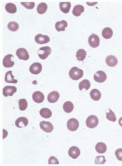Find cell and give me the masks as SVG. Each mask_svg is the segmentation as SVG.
<instances>
[{"label": "cell", "mask_w": 122, "mask_h": 166, "mask_svg": "<svg viewBox=\"0 0 122 166\" xmlns=\"http://www.w3.org/2000/svg\"><path fill=\"white\" fill-rule=\"evenodd\" d=\"M40 115L44 118H49L52 115L51 111L49 109L44 108L42 109L40 111Z\"/></svg>", "instance_id": "obj_25"}, {"label": "cell", "mask_w": 122, "mask_h": 166, "mask_svg": "<svg viewBox=\"0 0 122 166\" xmlns=\"http://www.w3.org/2000/svg\"><path fill=\"white\" fill-rule=\"evenodd\" d=\"M52 50L49 46L41 47L38 50L39 57L41 60H45L51 53Z\"/></svg>", "instance_id": "obj_2"}, {"label": "cell", "mask_w": 122, "mask_h": 166, "mask_svg": "<svg viewBox=\"0 0 122 166\" xmlns=\"http://www.w3.org/2000/svg\"><path fill=\"white\" fill-rule=\"evenodd\" d=\"M68 23L65 20H62L61 21H58L55 24V28L58 32L65 31V28L68 27Z\"/></svg>", "instance_id": "obj_18"}, {"label": "cell", "mask_w": 122, "mask_h": 166, "mask_svg": "<svg viewBox=\"0 0 122 166\" xmlns=\"http://www.w3.org/2000/svg\"><path fill=\"white\" fill-rule=\"evenodd\" d=\"M21 4L28 10H32L35 7L34 2H21Z\"/></svg>", "instance_id": "obj_35"}, {"label": "cell", "mask_w": 122, "mask_h": 166, "mask_svg": "<svg viewBox=\"0 0 122 166\" xmlns=\"http://www.w3.org/2000/svg\"><path fill=\"white\" fill-rule=\"evenodd\" d=\"M32 99L35 102L37 103H42L45 99L44 94L39 91H36L33 93Z\"/></svg>", "instance_id": "obj_15"}, {"label": "cell", "mask_w": 122, "mask_h": 166, "mask_svg": "<svg viewBox=\"0 0 122 166\" xmlns=\"http://www.w3.org/2000/svg\"><path fill=\"white\" fill-rule=\"evenodd\" d=\"M60 10L64 14H68L71 10V3L70 2H61L59 5Z\"/></svg>", "instance_id": "obj_19"}, {"label": "cell", "mask_w": 122, "mask_h": 166, "mask_svg": "<svg viewBox=\"0 0 122 166\" xmlns=\"http://www.w3.org/2000/svg\"><path fill=\"white\" fill-rule=\"evenodd\" d=\"M60 97L58 92L53 91L51 92L48 96V100L49 103H54L57 102Z\"/></svg>", "instance_id": "obj_17"}, {"label": "cell", "mask_w": 122, "mask_h": 166, "mask_svg": "<svg viewBox=\"0 0 122 166\" xmlns=\"http://www.w3.org/2000/svg\"><path fill=\"white\" fill-rule=\"evenodd\" d=\"M49 164H59L58 160L54 156H51L48 160Z\"/></svg>", "instance_id": "obj_37"}, {"label": "cell", "mask_w": 122, "mask_h": 166, "mask_svg": "<svg viewBox=\"0 0 122 166\" xmlns=\"http://www.w3.org/2000/svg\"><path fill=\"white\" fill-rule=\"evenodd\" d=\"M63 109L66 113H70L74 109V105L71 101H66L63 105Z\"/></svg>", "instance_id": "obj_27"}, {"label": "cell", "mask_w": 122, "mask_h": 166, "mask_svg": "<svg viewBox=\"0 0 122 166\" xmlns=\"http://www.w3.org/2000/svg\"><path fill=\"white\" fill-rule=\"evenodd\" d=\"M106 162V160L105 159L104 156H98L96 157L95 159V164H104Z\"/></svg>", "instance_id": "obj_34"}, {"label": "cell", "mask_w": 122, "mask_h": 166, "mask_svg": "<svg viewBox=\"0 0 122 166\" xmlns=\"http://www.w3.org/2000/svg\"><path fill=\"white\" fill-rule=\"evenodd\" d=\"M28 124V120L25 117H20L15 121V125L18 128H24Z\"/></svg>", "instance_id": "obj_16"}, {"label": "cell", "mask_w": 122, "mask_h": 166, "mask_svg": "<svg viewBox=\"0 0 122 166\" xmlns=\"http://www.w3.org/2000/svg\"><path fill=\"white\" fill-rule=\"evenodd\" d=\"M86 126L89 128H95L98 125L99 119L96 115H91L86 120Z\"/></svg>", "instance_id": "obj_3"}, {"label": "cell", "mask_w": 122, "mask_h": 166, "mask_svg": "<svg viewBox=\"0 0 122 166\" xmlns=\"http://www.w3.org/2000/svg\"><path fill=\"white\" fill-rule=\"evenodd\" d=\"M115 154L118 160L122 161V148L117 149L115 151Z\"/></svg>", "instance_id": "obj_36"}, {"label": "cell", "mask_w": 122, "mask_h": 166, "mask_svg": "<svg viewBox=\"0 0 122 166\" xmlns=\"http://www.w3.org/2000/svg\"><path fill=\"white\" fill-rule=\"evenodd\" d=\"M7 28L12 32H16L19 29V25L16 22H10L7 25Z\"/></svg>", "instance_id": "obj_31"}, {"label": "cell", "mask_w": 122, "mask_h": 166, "mask_svg": "<svg viewBox=\"0 0 122 166\" xmlns=\"http://www.w3.org/2000/svg\"><path fill=\"white\" fill-rule=\"evenodd\" d=\"M5 10L10 14H15L17 12V7L14 4L7 3L5 7Z\"/></svg>", "instance_id": "obj_29"}, {"label": "cell", "mask_w": 122, "mask_h": 166, "mask_svg": "<svg viewBox=\"0 0 122 166\" xmlns=\"http://www.w3.org/2000/svg\"><path fill=\"white\" fill-rule=\"evenodd\" d=\"M19 109L21 111H25L28 106V103L25 99H21L19 100Z\"/></svg>", "instance_id": "obj_32"}, {"label": "cell", "mask_w": 122, "mask_h": 166, "mask_svg": "<svg viewBox=\"0 0 122 166\" xmlns=\"http://www.w3.org/2000/svg\"><path fill=\"white\" fill-rule=\"evenodd\" d=\"M12 58H14V56L11 54H8L4 57L3 60L4 66L7 68H10L13 66L15 63L11 60Z\"/></svg>", "instance_id": "obj_11"}, {"label": "cell", "mask_w": 122, "mask_h": 166, "mask_svg": "<svg viewBox=\"0 0 122 166\" xmlns=\"http://www.w3.org/2000/svg\"><path fill=\"white\" fill-rule=\"evenodd\" d=\"M95 149L97 152L100 154H103L106 152L107 147L105 143L103 142H99L96 145Z\"/></svg>", "instance_id": "obj_20"}, {"label": "cell", "mask_w": 122, "mask_h": 166, "mask_svg": "<svg viewBox=\"0 0 122 166\" xmlns=\"http://www.w3.org/2000/svg\"><path fill=\"white\" fill-rule=\"evenodd\" d=\"M14 76L12 74V72L11 71H9L7 72L5 74V82L7 83H11V84H16L17 83L18 80L14 79Z\"/></svg>", "instance_id": "obj_21"}, {"label": "cell", "mask_w": 122, "mask_h": 166, "mask_svg": "<svg viewBox=\"0 0 122 166\" xmlns=\"http://www.w3.org/2000/svg\"><path fill=\"white\" fill-rule=\"evenodd\" d=\"M107 76L104 71H97L94 74V79L96 82L99 83H102L106 81Z\"/></svg>", "instance_id": "obj_7"}, {"label": "cell", "mask_w": 122, "mask_h": 166, "mask_svg": "<svg viewBox=\"0 0 122 166\" xmlns=\"http://www.w3.org/2000/svg\"><path fill=\"white\" fill-rule=\"evenodd\" d=\"M16 55L20 60H28L29 58V55L28 52L25 49L20 48L17 50Z\"/></svg>", "instance_id": "obj_6"}, {"label": "cell", "mask_w": 122, "mask_h": 166, "mask_svg": "<svg viewBox=\"0 0 122 166\" xmlns=\"http://www.w3.org/2000/svg\"><path fill=\"white\" fill-rule=\"evenodd\" d=\"M80 149L77 146H73L71 147L68 150V155L72 159H75L78 158L80 155Z\"/></svg>", "instance_id": "obj_13"}, {"label": "cell", "mask_w": 122, "mask_h": 166, "mask_svg": "<svg viewBox=\"0 0 122 166\" xmlns=\"http://www.w3.org/2000/svg\"><path fill=\"white\" fill-rule=\"evenodd\" d=\"M42 70V66L39 63H32L29 67V71L33 74L37 75L41 72Z\"/></svg>", "instance_id": "obj_12"}, {"label": "cell", "mask_w": 122, "mask_h": 166, "mask_svg": "<svg viewBox=\"0 0 122 166\" xmlns=\"http://www.w3.org/2000/svg\"><path fill=\"white\" fill-rule=\"evenodd\" d=\"M17 88L15 86H5L3 88V94L4 96L7 97H12L15 93L17 92Z\"/></svg>", "instance_id": "obj_8"}, {"label": "cell", "mask_w": 122, "mask_h": 166, "mask_svg": "<svg viewBox=\"0 0 122 166\" xmlns=\"http://www.w3.org/2000/svg\"><path fill=\"white\" fill-rule=\"evenodd\" d=\"M119 124L122 127V117L120 118L119 120Z\"/></svg>", "instance_id": "obj_38"}, {"label": "cell", "mask_w": 122, "mask_h": 166, "mask_svg": "<svg viewBox=\"0 0 122 166\" xmlns=\"http://www.w3.org/2000/svg\"><path fill=\"white\" fill-rule=\"evenodd\" d=\"M113 34V32L112 30L109 27H106L103 29L102 32L103 37L105 39H110V38H112Z\"/></svg>", "instance_id": "obj_23"}, {"label": "cell", "mask_w": 122, "mask_h": 166, "mask_svg": "<svg viewBox=\"0 0 122 166\" xmlns=\"http://www.w3.org/2000/svg\"><path fill=\"white\" fill-rule=\"evenodd\" d=\"M48 5L47 4L45 3H40L38 5L37 8V11L39 14H43L47 11L48 10Z\"/></svg>", "instance_id": "obj_30"}, {"label": "cell", "mask_w": 122, "mask_h": 166, "mask_svg": "<svg viewBox=\"0 0 122 166\" xmlns=\"http://www.w3.org/2000/svg\"><path fill=\"white\" fill-rule=\"evenodd\" d=\"M79 127V122L77 119L72 118L69 119L67 122V127L71 131H75Z\"/></svg>", "instance_id": "obj_4"}, {"label": "cell", "mask_w": 122, "mask_h": 166, "mask_svg": "<svg viewBox=\"0 0 122 166\" xmlns=\"http://www.w3.org/2000/svg\"><path fill=\"white\" fill-rule=\"evenodd\" d=\"M90 86H91V84H90L89 81L86 80V79H85V80H83L82 81H81L79 83V88L81 91H82L84 88H85L86 91H87V90L89 89V88H90Z\"/></svg>", "instance_id": "obj_28"}, {"label": "cell", "mask_w": 122, "mask_h": 166, "mask_svg": "<svg viewBox=\"0 0 122 166\" xmlns=\"http://www.w3.org/2000/svg\"><path fill=\"white\" fill-rule=\"evenodd\" d=\"M40 126L42 130L47 133L51 132L54 129L53 124L49 121H42L40 122Z\"/></svg>", "instance_id": "obj_10"}, {"label": "cell", "mask_w": 122, "mask_h": 166, "mask_svg": "<svg viewBox=\"0 0 122 166\" xmlns=\"http://www.w3.org/2000/svg\"><path fill=\"white\" fill-rule=\"evenodd\" d=\"M35 41L38 44H46L50 42V38L49 36L47 35H42L39 34L36 35L35 37Z\"/></svg>", "instance_id": "obj_9"}, {"label": "cell", "mask_w": 122, "mask_h": 166, "mask_svg": "<svg viewBox=\"0 0 122 166\" xmlns=\"http://www.w3.org/2000/svg\"><path fill=\"white\" fill-rule=\"evenodd\" d=\"M86 56V52L85 50L80 49L76 52V57L78 61H83Z\"/></svg>", "instance_id": "obj_26"}, {"label": "cell", "mask_w": 122, "mask_h": 166, "mask_svg": "<svg viewBox=\"0 0 122 166\" xmlns=\"http://www.w3.org/2000/svg\"><path fill=\"white\" fill-rule=\"evenodd\" d=\"M84 11L85 8L83 5H78L74 7L72 11V14L75 16L79 17L81 15V14L84 12Z\"/></svg>", "instance_id": "obj_22"}, {"label": "cell", "mask_w": 122, "mask_h": 166, "mask_svg": "<svg viewBox=\"0 0 122 166\" xmlns=\"http://www.w3.org/2000/svg\"><path fill=\"white\" fill-rule=\"evenodd\" d=\"M106 63L109 66L114 67L118 64V59L115 56L109 55L106 59Z\"/></svg>", "instance_id": "obj_14"}, {"label": "cell", "mask_w": 122, "mask_h": 166, "mask_svg": "<svg viewBox=\"0 0 122 166\" xmlns=\"http://www.w3.org/2000/svg\"><path fill=\"white\" fill-rule=\"evenodd\" d=\"M100 40L99 36L95 34H92L89 36L88 42L91 47L94 48L98 47L100 45Z\"/></svg>", "instance_id": "obj_5"}, {"label": "cell", "mask_w": 122, "mask_h": 166, "mask_svg": "<svg viewBox=\"0 0 122 166\" xmlns=\"http://www.w3.org/2000/svg\"><path fill=\"white\" fill-rule=\"evenodd\" d=\"M84 75V72L82 69L77 67H73L69 72V76L73 80L77 81L82 78Z\"/></svg>", "instance_id": "obj_1"}, {"label": "cell", "mask_w": 122, "mask_h": 166, "mask_svg": "<svg viewBox=\"0 0 122 166\" xmlns=\"http://www.w3.org/2000/svg\"><path fill=\"white\" fill-rule=\"evenodd\" d=\"M109 109V112H106V118L109 121H111L112 122H115L116 121L115 114H114V112L112 110H110V109Z\"/></svg>", "instance_id": "obj_33"}, {"label": "cell", "mask_w": 122, "mask_h": 166, "mask_svg": "<svg viewBox=\"0 0 122 166\" xmlns=\"http://www.w3.org/2000/svg\"><path fill=\"white\" fill-rule=\"evenodd\" d=\"M90 97L94 101H98L101 99V93L97 89H93L90 91Z\"/></svg>", "instance_id": "obj_24"}]
</instances>
